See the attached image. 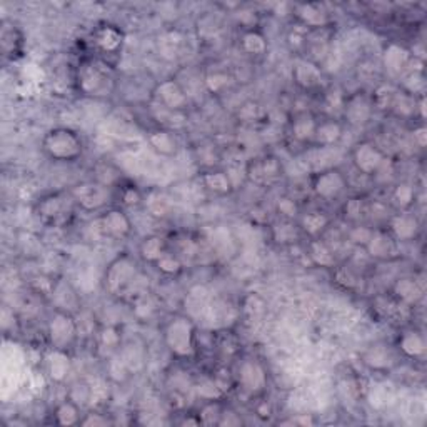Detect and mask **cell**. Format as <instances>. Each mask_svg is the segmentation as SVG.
Segmentation results:
<instances>
[{"label": "cell", "instance_id": "obj_20", "mask_svg": "<svg viewBox=\"0 0 427 427\" xmlns=\"http://www.w3.org/2000/svg\"><path fill=\"white\" fill-rule=\"evenodd\" d=\"M147 140L150 147L156 150L157 154L165 157L174 156V154L177 152V149H179V142H177L176 136H174V132H171V130H152V132L149 134Z\"/></svg>", "mask_w": 427, "mask_h": 427}, {"label": "cell", "instance_id": "obj_37", "mask_svg": "<svg viewBox=\"0 0 427 427\" xmlns=\"http://www.w3.org/2000/svg\"><path fill=\"white\" fill-rule=\"evenodd\" d=\"M156 267L159 269L162 274L176 275L182 271V260L177 256L169 254V252L165 251L164 256H162L160 259L156 262Z\"/></svg>", "mask_w": 427, "mask_h": 427}, {"label": "cell", "instance_id": "obj_9", "mask_svg": "<svg viewBox=\"0 0 427 427\" xmlns=\"http://www.w3.org/2000/svg\"><path fill=\"white\" fill-rule=\"evenodd\" d=\"M154 97L159 102L162 109L172 110V112H182L184 109H187L189 105V96L182 85L174 79H167V81H162L156 85L154 90Z\"/></svg>", "mask_w": 427, "mask_h": 427}, {"label": "cell", "instance_id": "obj_45", "mask_svg": "<svg viewBox=\"0 0 427 427\" xmlns=\"http://www.w3.org/2000/svg\"><path fill=\"white\" fill-rule=\"evenodd\" d=\"M371 236H373V231H371V229L364 227V225H357V227H354L353 231H351L349 239H351V242L355 244V246L366 247V244L369 242Z\"/></svg>", "mask_w": 427, "mask_h": 427}, {"label": "cell", "instance_id": "obj_36", "mask_svg": "<svg viewBox=\"0 0 427 427\" xmlns=\"http://www.w3.org/2000/svg\"><path fill=\"white\" fill-rule=\"evenodd\" d=\"M229 82H231V75L225 72V70H219V69L214 70V72L205 74V77H204L205 87H207V89L214 94L224 90L225 87L229 85Z\"/></svg>", "mask_w": 427, "mask_h": 427}, {"label": "cell", "instance_id": "obj_22", "mask_svg": "<svg viewBox=\"0 0 427 427\" xmlns=\"http://www.w3.org/2000/svg\"><path fill=\"white\" fill-rule=\"evenodd\" d=\"M390 231L393 237L397 240H413L419 232V222L414 216L409 214H399L390 220Z\"/></svg>", "mask_w": 427, "mask_h": 427}, {"label": "cell", "instance_id": "obj_42", "mask_svg": "<svg viewBox=\"0 0 427 427\" xmlns=\"http://www.w3.org/2000/svg\"><path fill=\"white\" fill-rule=\"evenodd\" d=\"M275 207H278V212L280 214V216H284L289 220L298 217V214H299L298 204H295V200L291 199V197H279Z\"/></svg>", "mask_w": 427, "mask_h": 427}, {"label": "cell", "instance_id": "obj_3", "mask_svg": "<svg viewBox=\"0 0 427 427\" xmlns=\"http://www.w3.org/2000/svg\"><path fill=\"white\" fill-rule=\"evenodd\" d=\"M137 272L136 260L130 256H118L116 260L109 264L105 271V287L110 294H125L129 291L130 284L136 280Z\"/></svg>", "mask_w": 427, "mask_h": 427}, {"label": "cell", "instance_id": "obj_32", "mask_svg": "<svg viewBox=\"0 0 427 427\" xmlns=\"http://www.w3.org/2000/svg\"><path fill=\"white\" fill-rule=\"evenodd\" d=\"M267 41L262 34L254 29H249L240 37V49L247 55H262L267 50Z\"/></svg>", "mask_w": 427, "mask_h": 427}, {"label": "cell", "instance_id": "obj_35", "mask_svg": "<svg viewBox=\"0 0 427 427\" xmlns=\"http://www.w3.org/2000/svg\"><path fill=\"white\" fill-rule=\"evenodd\" d=\"M144 202L149 212L156 217L167 216L169 211H171V199L162 192H150Z\"/></svg>", "mask_w": 427, "mask_h": 427}, {"label": "cell", "instance_id": "obj_48", "mask_svg": "<svg viewBox=\"0 0 427 427\" xmlns=\"http://www.w3.org/2000/svg\"><path fill=\"white\" fill-rule=\"evenodd\" d=\"M335 280H337L339 284H342L344 287H349V289L357 284V279H355L353 271H349V269H346V267L337 269V272H335Z\"/></svg>", "mask_w": 427, "mask_h": 427}, {"label": "cell", "instance_id": "obj_43", "mask_svg": "<svg viewBox=\"0 0 427 427\" xmlns=\"http://www.w3.org/2000/svg\"><path fill=\"white\" fill-rule=\"evenodd\" d=\"M121 202L124 204L125 207H137V205L144 202V197H142L139 189L129 185V187H124L121 191Z\"/></svg>", "mask_w": 427, "mask_h": 427}, {"label": "cell", "instance_id": "obj_33", "mask_svg": "<svg viewBox=\"0 0 427 427\" xmlns=\"http://www.w3.org/2000/svg\"><path fill=\"white\" fill-rule=\"evenodd\" d=\"M55 421L61 426L81 424V409L74 401H64L55 409Z\"/></svg>", "mask_w": 427, "mask_h": 427}, {"label": "cell", "instance_id": "obj_39", "mask_svg": "<svg viewBox=\"0 0 427 427\" xmlns=\"http://www.w3.org/2000/svg\"><path fill=\"white\" fill-rule=\"evenodd\" d=\"M197 393H199L200 397L207 399V401H219L224 395V390L217 384L216 379H204V381H200L199 386H197Z\"/></svg>", "mask_w": 427, "mask_h": 427}, {"label": "cell", "instance_id": "obj_41", "mask_svg": "<svg viewBox=\"0 0 427 427\" xmlns=\"http://www.w3.org/2000/svg\"><path fill=\"white\" fill-rule=\"evenodd\" d=\"M394 202L399 205L401 209L409 207L414 202V189L409 184H399L393 192Z\"/></svg>", "mask_w": 427, "mask_h": 427}, {"label": "cell", "instance_id": "obj_8", "mask_svg": "<svg viewBox=\"0 0 427 427\" xmlns=\"http://www.w3.org/2000/svg\"><path fill=\"white\" fill-rule=\"evenodd\" d=\"M347 189L346 176L339 169L329 167L320 171L312 180V191L320 199L332 200L337 199L341 194Z\"/></svg>", "mask_w": 427, "mask_h": 427}, {"label": "cell", "instance_id": "obj_31", "mask_svg": "<svg viewBox=\"0 0 427 427\" xmlns=\"http://www.w3.org/2000/svg\"><path fill=\"white\" fill-rule=\"evenodd\" d=\"M311 260L319 267H334L335 266V256L326 244L320 239H312L307 249Z\"/></svg>", "mask_w": 427, "mask_h": 427}, {"label": "cell", "instance_id": "obj_23", "mask_svg": "<svg viewBox=\"0 0 427 427\" xmlns=\"http://www.w3.org/2000/svg\"><path fill=\"white\" fill-rule=\"evenodd\" d=\"M344 114L353 125H364L371 117V104L361 96L351 97L344 102Z\"/></svg>", "mask_w": 427, "mask_h": 427}, {"label": "cell", "instance_id": "obj_19", "mask_svg": "<svg viewBox=\"0 0 427 427\" xmlns=\"http://www.w3.org/2000/svg\"><path fill=\"white\" fill-rule=\"evenodd\" d=\"M384 67L387 69V72L390 75H399L406 70V67L409 65L410 55L404 47L397 45V43H390V45L386 47L384 50Z\"/></svg>", "mask_w": 427, "mask_h": 427}, {"label": "cell", "instance_id": "obj_24", "mask_svg": "<svg viewBox=\"0 0 427 427\" xmlns=\"http://www.w3.org/2000/svg\"><path fill=\"white\" fill-rule=\"evenodd\" d=\"M315 125H317V121H315V117L312 116V114L300 112L294 117V121H292V137L298 142H309L314 139Z\"/></svg>", "mask_w": 427, "mask_h": 427}, {"label": "cell", "instance_id": "obj_7", "mask_svg": "<svg viewBox=\"0 0 427 427\" xmlns=\"http://www.w3.org/2000/svg\"><path fill=\"white\" fill-rule=\"evenodd\" d=\"M72 197L84 211L94 212L101 211V209H104L109 204L110 192L107 185L102 184V182L89 180L75 185L72 189Z\"/></svg>", "mask_w": 427, "mask_h": 427}, {"label": "cell", "instance_id": "obj_54", "mask_svg": "<svg viewBox=\"0 0 427 427\" xmlns=\"http://www.w3.org/2000/svg\"><path fill=\"white\" fill-rule=\"evenodd\" d=\"M426 132H427L426 127H419L414 130V139H416V142L421 145V147H424L426 145V136H427Z\"/></svg>", "mask_w": 427, "mask_h": 427}, {"label": "cell", "instance_id": "obj_15", "mask_svg": "<svg viewBox=\"0 0 427 427\" xmlns=\"http://www.w3.org/2000/svg\"><path fill=\"white\" fill-rule=\"evenodd\" d=\"M94 42H96V45L102 52L116 54L122 47V42H124V34L116 25L104 23L94 32Z\"/></svg>", "mask_w": 427, "mask_h": 427}, {"label": "cell", "instance_id": "obj_4", "mask_svg": "<svg viewBox=\"0 0 427 427\" xmlns=\"http://www.w3.org/2000/svg\"><path fill=\"white\" fill-rule=\"evenodd\" d=\"M47 334L54 349L67 351L79 334V324L69 312L55 311L47 324Z\"/></svg>", "mask_w": 427, "mask_h": 427}, {"label": "cell", "instance_id": "obj_6", "mask_svg": "<svg viewBox=\"0 0 427 427\" xmlns=\"http://www.w3.org/2000/svg\"><path fill=\"white\" fill-rule=\"evenodd\" d=\"M246 177L252 184L269 187V185H274L275 182H279L280 177H282V164L274 156L257 157V159L247 162Z\"/></svg>", "mask_w": 427, "mask_h": 427}, {"label": "cell", "instance_id": "obj_49", "mask_svg": "<svg viewBox=\"0 0 427 427\" xmlns=\"http://www.w3.org/2000/svg\"><path fill=\"white\" fill-rule=\"evenodd\" d=\"M81 424L87 427H101L110 424V421L107 417L102 416V414H87L84 419H81Z\"/></svg>", "mask_w": 427, "mask_h": 427}, {"label": "cell", "instance_id": "obj_17", "mask_svg": "<svg viewBox=\"0 0 427 427\" xmlns=\"http://www.w3.org/2000/svg\"><path fill=\"white\" fill-rule=\"evenodd\" d=\"M295 15L304 25L314 27V29H324L329 22V15L324 10L322 6L319 3H302V6L294 7Z\"/></svg>", "mask_w": 427, "mask_h": 427}, {"label": "cell", "instance_id": "obj_30", "mask_svg": "<svg viewBox=\"0 0 427 427\" xmlns=\"http://www.w3.org/2000/svg\"><path fill=\"white\" fill-rule=\"evenodd\" d=\"M329 225V217L320 211H312L304 214L302 219H300V227L306 232L307 236H311L312 239H317L324 231Z\"/></svg>", "mask_w": 427, "mask_h": 427}, {"label": "cell", "instance_id": "obj_38", "mask_svg": "<svg viewBox=\"0 0 427 427\" xmlns=\"http://www.w3.org/2000/svg\"><path fill=\"white\" fill-rule=\"evenodd\" d=\"M222 406L219 404L217 401H209L202 409H200L199 419H200V424H219V419L222 416Z\"/></svg>", "mask_w": 427, "mask_h": 427}, {"label": "cell", "instance_id": "obj_40", "mask_svg": "<svg viewBox=\"0 0 427 427\" xmlns=\"http://www.w3.org/2000/svg\"><path fill=\"white\" fill-rule=\"evenodd\" d=\"M393 109L397 114H402V116H409L416 110V98L410 97L407 92H395V97L393 101Z\"/></svg>", "mask_w": 427, "mask_h": 427}, {"label": "cell", "instance_id": "obj_34", "mask_svg": "<svg viewBox=\"0 0 427 427\" xmlns=\"http://www.w3.org/2000/svg\"><path fill=\"white\" fill-rule=\"evenodd\" d=\"M364 361L373 369H386V367L393 366L394 357L386 346H375L366 354Z\"/></svg>", "mask_w": 427, "mask_h": 427}, {"label": "cell", "instance_id": "obj_29", "mask_svg": "<svg viewBox=\"0 0 427 427\" xmlns=\"http://www.w3.org/2000/svg\"><path fill=\"white\" fill-rule=\"evenodd\" d=\"M394 294L402 304L413 306V304H416L421 299L422 289L419 287V284L414 279L402 278L394 284Z\"/></svg>", "mask_w": 427, "mask_h": 427}, {"label": "cell", "instance_id": "obj_13", "mask_svg": "<svg viewBox=\"0 0 427 427\" xmlns=\"http://www.w3.org/2000/svg\"><path fill=\"white\" fill-rule=\"evenodd\" d=\"M292 79L300 89L311 90L319 87L322 82V70L309 59H298L292 65Z\"/></svg>", "mask_w": 427, "mask_h": 427}, {"label": "cell", "instance_id": "obj_16", "mask_svg": "<svg viewBox=\"0 0 427 427\" xmlns=\"http://www.w3.org/2000/svg\"><path fill=\"white\" fill-rule=\"evenodd\" d=\"M366 249L374 259H390L395 254V239L382 231H373V236H371L369 242L366 244Z\"/></svg>", "mask_w": 427, "mask_h": 427}, {"label": "cell", "instance_id": "obj_47", "mask_svg": "<svg viewBox=\"0 0 427 427\" xmlns=\"http://www.w3.org/2000/svg\"><path fill=\"white\" fill-rule=\"evenodd\" d=\"M107 395H109V389H107V386H105L104 381L92 382V386L89 387V399L92 402L105 401Z\"/></svg>", "mask_w": 427, "mask_h": 427}, {"label": "cell", "instance_id": "obj_26", "mask_svg": "<svg viewBox=\"0 0 427 427\" xmlns=\"http://www.w3.org/2000/svg\"><path fill=\"white\" fill-rule=\"evenodd\" d=\"M165 242L160 236H147L140 240L139 244V256L144 262L156 264L157 260L164 256Z\"/></svg>", "mask_w": 427, "mask_h": 427}, {"label": "cell", "instance_id": "obj_44", "mask_svg": "<svg viewBox=\"0 0 427 427\" xmlns=\"http://www.w3.org/2000/svg\"><path fill=\"white\" fill-rule=\"evenodd\" d=\"M154 311H156V304H154V300L150 299V295H147V292H145V294L137 295L136 314L139 315V317H149Z\"/></svg>", "mask_w": 427, "mask_h": 427}, {"label": "cell", "instance_id": "obj_51", "mask_svg": "<svg viewBox=\"0 0 427 427\" xmlns=\"http://www.w3.org/2000/svg\"><path fill=\"white\" fill-rule=\"evenodd\" d=\"M326 102H327V105L331 107V109H344V102L346 101H344V96H342L341 90L334 89L326 96Z\"/></svg>", "mask_w": 427, "mask_h": 427}, {"label": "cell", "instance_id": "obj_50", "mask_svg": "<svg viewBox=\"0 0 427 427\" xmlns=\"http://www.w3.org/2000/svg\"><path fill=\"white\" fill-rule=\"evenodd\" d=\"M361 212H362L361 199H351L349 202L346 204V217H349V219L357 220L359 217H361Z\"/></svg>", "mask_w": 427, "mask_h": 427}, {"label": "cell", "instance_id": "obj_1", "mask_svg": "<svg viewBox=\"0 0 427 427\" xmlns=\"http://www.w3.org/2000/svg\"><path fill=\"white\" fill-rule=\"evenodd\" d=\"M42 149L50 159L74 162L82 156L84 144L75 130L69 127H54L43 136Z\"/></svg>", "mask_w": 427, "mask_h": 427}, {"label": "cell", "instance_id": "obj_14", "mask_svg": "<svg viewBox=\"0 0 427 427\" xmlns=\"http://www.w3.org/2000/svg\"><path fill=\"white\" fill-rule=\"evenodd\" d=\"M67 211V200L61 194H50L45 196L41 202L37 204V216L41 217L43 222L55 224L64 217Z\"/></svg>", "mask_w": 427, "mask_h": 427}, {"label": "cell", "instance_id": "obj_25", "mask_svg": "<svg viewBox=\"0 0 427 427\" xmlns=\"http://www.w3.org/2000/svg\"><path fill=\"white\" fill-rule=\"evenodd\" d=\"M426 339L421 332L417 331H406L399 337V349L404 353L407 357H422L426 354Z\"/></svg>", "mask_w": 427, "mask_h": 427}, {"label": "cell", "instance_id": "obj_52", "mask_svg": "<svg viewBox=\"0 0 427 427\" xmlns=\"http://www.w3.org/2000/svg\"><path fill=\"white\" fill-rule=\"evenodd\" d=\"M242 424V421H240V417L237 416L236 413H231V410H224L222 416H220L219 419V424L217 426H240Z\"/></svg>", "mask_w": 427, "mask_h": 427}, {"label": "cell", "instance_id": "obj_12", "mask_svg": "<svg viewBox=\"0 0 427 427\" xmlns=\"http://www.w3.org/2000/svg\"><path fill=\"white\" fill-rule=\"evenodd\" d=\"M98 219H101L105 237H110V239H125L132 232V222L127 214L121 209H110Z\"/></svg>", "mask_w": 427, "mask_h": 427}, {"label": "cell", "instance_id": "obj_18", "mask_svg": "<svg viewBox=\"0 0 427 427\" xmlns=\"http://www.w3.org/2000/svg\"><path fill=\"white\" fill-rule=\"evenodd\" d=\"M344 134L342 125L339 124L337 121L334 118H327L324 122H317L315 125V132H314V140L315 144L320 145V147H332V145L337 144L341 140Z\"/></svg>", "mask_w": 427, "mask_h": 427}, {"label": "cell", "instance_id": "obj_28", "mask_svg": "<svg viewBox=\"0 0 427 427\" xmlns=\"http://www.w3.org/2000/svg\"><path fill=\"white\" fill-rule=\"evenodd\" d=\"M47 367H49V375L55 382L64 381L70 371V361L67 351L54 349L49 357H47Z\"/></svg>", "mask_w": 427, "mask_h": 427}, {"label": "cell", "instance_id": "obj_11", "mask_svg": "<svg viewBox=\"0 0 427 427\" xmlns=\"http://www.w3.org/2000/svg\"><path fill=\"white\" fill-rule=\"evenodd\" d=\"M239 382L249 394H259L266 389L267 374L257 361H244L239 367Z\"/></svg>", "mask_w": 427, "mask_h": 427}, {"label": "cell", "instance_id": "obj_2", "mask_svg": "<svg viewBox=\"0 0 427 427\" xmlns=\"http://www.w3.org/2000/svg\"><path fill=\"white\" fill-rule=\"evenodd\" d=\"M164 341L167 349L177 357H189L194 354L196 347V327L191 317L177 315L165 326Z\"/></svg>", "mask_w": 427, "mask_h": 427}, {"label": "cell", "instance_id": "obj_5", "mask_svg": "<svg viewBox=\"0 0 427 427\" xmlns=\"http://www.w3.org/2000/svg\"><path fill=\"white\" fill-rule=\"evenodd\" d=\"M77 82L79 89H81L85 96L90 97L105 96L110 90V87H112V79H110L109 72L101 69V67L94 64V62L82 64L79 67Z\"/></svg>", "mask_w": 427, "mask_h": 427}, {"label": "cell", "instance_id": "obj_27", "mask_svg": "<svg viewBox=\"0 0 427 427\" xmlns=\"http://www.w3.org/2000/svg\"><path fill=\"white\" fill-rule=\"evenodd\" d=\"M299 227L292 220L280 219L275 224H272V240L280 246H289L299 240Z\"/></svg>", "mask_w": 427, "mask_h": 427}, {"label": "cell", "instance_id": "obj_46", "mask_svg": "<svg viewBox=\"0 0 427 427\" xmlns=\"http://www.w3.org/2000/svg\"><path fill=\"white\" fill-rule=\"evenodd\" d=\"M98 337H101V342L107 347H117L118 342H121V334H118V331L112 326L104 327V329L101 331V334H98Z\"/></svg>", "mask_w": 427, "mask_h": 427}, {"label": "cell", "instance_id": "obj_10", "mask_svg": "<svg viewBox=\"0 0 427 427\" xmlns=\"http://www.w3.org/2000/svg\"><path fill=\"white\" fill-rule=\"evenodd\" d=\"M353 162L359 172L366 176H374L381 171L382 165L386 164V157L382 150L373 142H359L353 150Z\"/></svg>", "mask_w": 427, "mask_h": 427}, {"label": "cell", "instance_id": "obj_53", "mask_svg": "<svg viewBox=\"0 0 427 427\" xmlns=\"http://www.w3.org/2000/svg\"><path fill=\"white\" fill-rule=\"evenodd\" d=\"M284 424H298V426H312L314 424V419L309 414H299V416L292 417L291 421L284 422Z\"/></svg>", "mask_w": 427, "mask_h": 427}, {"label": "cell", "instance_id": "obj_21", "mask_svg": "<svg viewBox=\"0 0 427 427\" xmlns=\"http://www.w3.org/2000/svg\"><path fill=\"white\" fill-rule=\"evenodd\" d=\"M200 184L205 191L216 194V196H227L234 191L231 179L225 171H207L200 176Z\"/></svg>", "mask_w": 427, "mask_h": 427}]
</instances>
